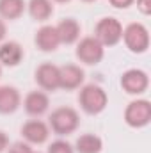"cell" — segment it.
<instances>
[{
    "label": "cell",
    "instance_id": "obj_1",
    "mask_svg": "<svg viewBox=\"0 0 151 153\" xmlns=\"http://www.w3.org/2000/svg\"><path fill=\"white\" fill-rule=\"evenodd\" d=\"M78 103H80L84 112L94 116L105 111V107L109 103V96H107L103 87H100L96 84H87V85H84L80 89Z\"/></svg>",
    "mask_w": 151,
    "mask_h": 153
},
{
    "label": "cell",
    "instance_id": "obj_2",
    "mask_svg": "<svg viewBox=\"0 0 151 153\" xmlns=\"http://www.w3.org/2000/svg\"><path fill=\"white\" fill-rule=\"evenodd\" d=\"M80 125V116L71 107H59L50 114L48 126L57 135H70L73 134Z\"/></svg>",
    "mask_w": 151,
    "mask_h": 153
},
{
    "label": "cell",
    "instance_id": "obj_3",
    "mask_svg": "<svg viewBox=\"0 0 151 153\" xmlns=\"http://www.w3.org/2000/svg\"><path fill=\"white\" fill-rule=\"evenodd\" d=\"M124 45L133 53H144L150 48V32L142 23H130L123 29Z\"/></svg>",
    "mask_w": 151,
    "mask_h": 153
},
{
    "label": "cell",
    "instance_id": "obj_4",
    "mask_svg": "<svg viewBox=\"0 0 151 153\" xmlns=\"http://www.w3.org/2000/svg\"><path fill=\"white\" fill-rule=\"evenodd\" d=\"M94 38L98 39L103 46H114L123 38V25L117 18H101L96 23L94 29Z\"/></svg>",
    "mask_w": 151,
    "mask_h": 153
},
{
    "label": "cell",
    "instance_id": "obj_5",
    "mask_svg": "<svg viewBox=\"0 0 151 153\" xmlns=\"http://www.w3.org/2000/svg\"><path fill=\"white\" fill-rule=\"evenodd\" d=\"M103 55H105V46L94 36L82 38L76 45V57L84 64H98L101 62Z\"/></svg>",
    "mask_w": 151,
    "mask_h": 153
},
{
    "label": "cell",
    "instance_id": "obj_6",
    "mask_svg": "<svg viewBox=\"0 0 151 153\" xmlns=\"http://www.w3.org/2000/svg\"><path fill=\"white\" fill-rule=\"evenodd\" d=\"M124 121L132 128H142L151 121V103L148 100H133L124 111Z\"/></svg>",
    "mask_w": 151,
    "mask_h": 153
},
{
    "label": "cell",
    "instance_id": "obj_7",
    "mask_svg": "<svg viewBox=\"0 0 151 153\" xmlns=\"http://www.w3.org/2000/svg\"><path fill=\"white\" fill-rule=\"evenodd\" d=\"M150 85V78L148 73L142 70H126L121 76V87L128 93V94H142Z\"/></svg>",
    "mask_w": 151,
    "mask_h": 153
},
{
    "label": "cell",
    "instance_id": "obj_8",
    "mask_svg": "<svg viewBox=\"0 0 151 153\" xmlns=\"http://www.w3.org/2000/svg\"><path fill=\"white\" fill-rule=\"evenodd\" d=\"M21 135L30 144H43L50 137V126L41 119H30L21 126Z\"/></svg>",
    "mask_w": 151,
    "mask_h": 153
},
{
    "label": "cell",
    "instance_id": "obj_9",
    "mask_svg": "<svg viewBox=\"0 0 151 153\" xmlns=\"http://www.w3.org/2000/svg\"><path fill=\"white\" fill-rule=\"evenodd\" d=\"M84 82V70L76 64H66L59 68V87L66 91L78 89Z\"/></svg>",
    "mask_w": 151,
    "mask_h": 153
},
{
    "label": "cell",
    "instance_id": "obj_10",
    "mask_svg": "<svg viewBox=\"0 0 151 153\" xmlns=\"http://www.w3.org/2000/svg\"><path fill=\"white\" fill-rule=\"evenodd\" d=\"M36 82L43 91L59 89V66L52 62H44L36 70Z\"/></svg>",
    "mask_w": 151,
    "mask_h": 153
},
{
    "label": "cell",
    "instance_id": "obj_11",
    "mask_svg": "<svg viewBox=\"0 0 151 153\" xmlns=\"http://www.w3.org/2000/svg\"><path fill=\"white\" fill-rule=\"evenodd\" d=\"M23 107H25L27 114L38 117V116H43L48 111V107H50V98H48V94L43 93V91H30V93L25 96V100H23Z\"/></svg>",
    "mask_w": 151,
    "mask_h": 153
},
{
    "label": "cell",
    "instance_id": "obj_12",
    "mask_svg": "<svg viewBox=\"0 0 151 153\" xmlns=\"http://www.w3.org/2000/svg\"><path fill=\"white\" fill-rule=\"evenodd\" d=\"M34 41H36V46H38L41 52H53L61 45L57 29L53 25H43L38 32H36Z\"/></svg>",
    "mask_w": 151,
    "mask_h": 153
},
{
    "label": "cell",
    "instance_id": "obj_13",
    "mask_svg": "<svg viewBox=\"0 0 151 153\" xmlns=\"http://www.w3.org/2000/svg\"><path fill=\"white\" fill-rule=\"evenodd\" d=\"M23 59V48L16 41H5L0 43V64L14 68Z\"/></svg>",
    "mask_w": 151,
    "mask_h": 153
},
{
    "label": "cell",
    "instance_id": "obj_14",
    "mask_svg": "<svg viewBox=\"0 0 151 153\" xmlns=\"http://www.w3.org/2000/svg\"><path fill=\"white\" fill-rule=\"evenodd\" d=\"M21 105V96L13 85H0V114H13Z\"/></svg>",
    "mask_w": 151,
    "mask_h": 153
},
{
    "label": "cell",
    "instance_id": "obj_15",
    "mask_svg": "<svg viewBox=\"0 0 151 153\" xmlns=\"http://www.w3.org/2000/svg\"><path fill=\"white\" fill-rule=\"evenodd\" d=\"M55 29H57V34L61 39V45H73L80 38V23L73 18L62 20Z\"/></svg>",
    "mask_w": 151,
    "mask_h": 153
},
{
    "label": "cell",
    "instance_id": "obj_16",
    "mask_svg": "<svg viewBox=\"0 0 151 153\" xmlns=\"http://www.w3.org/2000/svg\"><path fill=\"white\" fill-rule=\"evenodd\" d=\"M27 9H29V14L38 22H44L53 14L52 0H29Z\"/></svg>",
    "mask_w": 151,
    "mask_h": 153
},
{
    "label": "cell",
    "instance_id": "obj_17",
    "mask_svg": "<svg viewBox=\"0 0 151 153\" xmlns=\"http://www.w3.org/2000/svg\"><path fill=\"white\" fill-rule=\"evenodd\" d=\"M25 0H0V18L18 20L25 13Z\"/></svg>",
    "mask_w": 151,
    "mask_h": 153
},
{
    "label": "cell",
    "instance_id": "obj_18",
    "mask_svg": "<svg viewBox=\"0 0 151 153\" xmlns=\"http://www.w3.org/2000/svg\"><path fill=\"white\" fill-rule=\"evenodd\" d=\"M101 148H103V143L94 134H84L75 143V150L78 153H100Z\"/></svg>",
    "mask_w": 151,
    "mask_h": 153
},
{
    "label": "cell",
    "instance_id": "obj_19",
    "mask_svg": "<svg viewBox=\"0 0 151 153\" xmlns=\"http://www.w3.org/2000/svg\"><path fill=\"white\" fill-rule=\"evenodd\" d=\"M48 153H75V150H73V146L68 141L57 139V141H53L48 146Z\"/></svg>",
    "mask_w": 151,
    "mask_h": 153
},
{
    "label": "cell",
    "instance_id": "obj_20",
    "mask_svg": "<svg viewBox=\"0 0 151 153\" xmlns=\"http://www.w3.org/2000/svg\"><path fill=\"white\" fill-rule=\"evenodd\" d=\"M7 153H32V148L29 143H23V141H18L14 144L9 146V152Z\"/></svg>",
    "mask_w": 151,
    "mask_h": 153
},
{
    "label": "cell",
    "instance_id": "obj_21",
    "mask_svg": "<svg viewBox=\"0 0 151 153\" xmlns=\"http://www.w3.org/2000/svg\"><path fill=\"white\" fill-rule=\"evenodd\" d=\"M137 7L142 14H151V0H137Z\"/></svg>",
    "mask_w": 151,
    "mask_h": 153
},
{
    "label": "cell",
    "instance_id": "obj_22",
    "mask_svg": "<svg viewBox=\"0 0 151 153\" xmlns=\"http://www.w3.org/2000/svg\"><path fill=\"white\" fill-rule=\"evenodd\" d=\"M133 2H135V0H109V4L114 5V7H117V9H126V7H130Z\"/></svg>",
    "mask_w": 151,
    "mask_h": 153
},
{
    "label": "cell",
    "instance_id": "obj_23",
    "mask_svg": "<svg viewBox=\"0 0 151 153\" xmlns=\"http://www.w3.org/2000/svg\"><path fill=\"white\" fill-rule=\"evenodd\" d=\"M9 148V137L5 135V132L0 130V153H4Z\"/></svg>",
    "mask_w": 151,
    "mask_h": 153
},
{
    "label": "cell",
    "instance_id": "obj_24",
    "mask_svg": "<svg viewBox=\"0 0 151 153\" xmlns=\"http://www.w3.org/2000/svg\"><path fill=\"white\" fill-rule=\"evenodd\" d=\"M5 32H7V29H5V23L0 20V43L4 41V38H5Z\"/></svg>",
    "mask_w": 151,
    "mask_h": 153
},
{
    "label": "cell",
    "instance_id": "obj_25",
    "mask_svg": "<svg viewBox=\"0 0 151 153\" xmlns=\"http://www.w3.org/2000/svg\"><path fill=\"white\" fill-rule=\"evenodd\" d=\"M52 2H59V4H64V2H70V0H52Z\"/></svg>",
    "mask_w": 151,
    "mask_h": 153
},
{
    "label": "cell",
    "instance_id": "obj_26",
    "mask_svg": "<svg viewBox=\"0 0 151 153\" xmlns=\"http://www.w3.org/2000/svg\"><path fill=\"white\" fill-rule=\"evenodd\" d=\"M82 2H96V0H82Z\"/></svg>",
    "mask_w": 151,
    "mask_h": 153
},
{
    "label": "cell",
    "instance_id": "obj_27",
    "mask_svg": "<svg viewBox=\"0 0 151 153\" xmlns=\"http://www.w3.org/2000/svg\"><path fill=\"white\" fill-rule=\"evenodd\" d=\"M0 76H2V64H0Z\"/></svg>",
    "mask_w": 151,
    "mask_h": 153
},
{
    "label": "cell",
    "instance_id": "obj_28",
    "mask_svg": "<svg viewBox=\"0 0 151 153\" xmlns=\"http://www.w3.org/2000/svg\"><path fill=\"white\" fill-rule=\"evenodd\" d=\"M32 153H39V152H32Z\"/></svg>",
    "mask_w": 151,
    "mask_h": 153
}]
</instances>
